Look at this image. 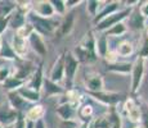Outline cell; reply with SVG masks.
Segmentation results:
<instances>
[{"label": "cell", "instance_id": "1", "mask_svg": "<svg viewBox=\"0 0 148 128\" xmlns=\"http://www.w3.org/2000/svg\"><path fill=\"white\" fill-rule=\"evenodd\" d=\"M27 22L32 26L34 31L39 33L40 36H50L56 35V31L58 28L59 22L56 21L54 18H41V17L36 16L35 13L30 12L26 16Z\"/></svg>", "mask_w": 148, "mask_h": 128}, {"label": "cell", "instance_id": "2", "mask_svg": "<svg viewBox=\"0 0 148 128\" xmlns=\"http://www.w3.org/2000/svg\"><path fill=\"white\" fill-rule=\"evenodd\" d=\"M133 8H121L120 10H117V12L110 14L108 17H106L104 19H102L101 22H98L95 26H94V30L97 31L98 33H103L106 32L108 28L113 27L115 24L120 23V22H125L127 19V17L130 16V13H132Z\"/></svg>", "mask_w": 148, "mask_h": 128}, {"label": "cell", "instance_id": "3", "mask_svg": "<svg viewBox=\"0 0 148 128\" xmlns=\"http://www.w3.org/2000/svg\"><path fill=\"white\" fill-rule=\"evenodd\" d=\"M80 63L76 60L71 51H64V90H72L76 73L79 70Z\"/></svg>", "mask_w": 148, "mask_h": 128}, {"label": "cell", "instance_id": "4", "mask_svg": "<svg viewBox=\"0 0 148 128\" xmlns=\"http://www.w3.org/2000/svg\"><path fill=\"white\" fill-rule=\"evenodd\" d=\"M144 73H146V60L139 56H136L135 60L133 62L132 68V83H130V92H132L133 98L139 92V89L142 86V82L144 78Z\"/></svg>", "mask_w": 148, "mask_h": 128}, {"label": "cell", "instance_id": "5", "mask_svg": "<svg viewBox=\"0 0 148 128\" xmlns=\"http://www.w3.org/2000/svg\"><path fill=\"white\" fill-rule=\"evenodd\" d=\"M88 95L99 104L106 105L108 108H116L120 102L124 100V95L120 92H113V91H98V92H88Z\"/></svg>", "mask_w": 148, "mask_h": 128}, {"label": "cell", "instance_id": "6", "mask_svg": "<svg viewBox=\"0 0 148 128\" xmlns=\"http://www.w3.org/2000/svg\"><path fill=\"white\" fill-rule=\"evenodd\" d=\"M36 67L38 65L31 60H27V59H17L14 62V65L12 67V76L26 83V81L35 72Z\"/></svg>", "mask_w": 148, "mask_h": 128}, {"label": "cell", "instance_id": "7", "mask_svg": "<svg viewBox=\"0 0 148 128\" xmlns=\"http://www.w3.org/2000/svg\"><path fill=\"white\" fill-rule=\"evenodd\" d=\"M122 110H124L125 116H126L132 123H134V124L140 123V109H139L138 99L133 98V96L125 99Z\"/></svg>", "mask_w": 148, "mask_h": 128}, {"label": "cell", "instance_id": "8", "mask_svg": "<svg viewBox=\"0 0 148 128\" xmlns=\"http://www.w3.org/2000/svg\"><path fill=\"white\" fill-rule=\"evenodd\" d=\"M84 86L86 92H98L104 90V79L98 72H86L84 77Z\"/></svg>", "mask_w": 148, "mask_h": 128}, {"label": "cell", "instance_id": "9", "mask_svg": "<svg viewBox=\"0 0 148 128\" xmlns=\"http://www.w3.org/2000/svg\"><path fill=\"white\" fill-rule=\"evenodd\" d=\"M48 78L58 85H61L63 82V79H64V51L57 56L56 62H54L52 68H50Z\"/></svg>", "mask_w": 148, "mask_h": 128}, {"label": "cell", "instance_id": "10", "mask_svg": "<svg viewBox=\"0 0 148 128\" xmlns=\"http://www.w3.org/2000/svg\"><path fill=\"white\" fill-rule=\"evenodd\" d=\"M75 26V13L73 10H68V12L62 17V19L59 21L58 28L56 31V35H58V37H64L68 36L73 30Z\"/></svg>", "mask_w": 148, "mask_h": 128}, {"label": "cell", "instance_id": "11", "mask_svg": "<svg viewBox=\"0 0 148 128\" xmlns=\"http://www.w3.org/2000/svg\"><path fill=\"white\" fill-rule=\"evenodd\" d=\"M31 3H32L31 12L35 13L36 16L41 17V18H54L56 14H54L50 0H38V1Z\"/></svg>", "mask_w": 148, "mask_h": 128}, {"label": "cell", "instance_id": "12", "mask_svg": "<svg viewBox=\"0 0 148 128\" xmlns=\"http://www.w3.org/2000/svg\"><path fill=\"white\" fill-rule=\"evenodd\" d=\"M19 113L13 110L12 108L8 105V102H0V126L3 128L12 127L16 122L17 116Z\"/></svg>", "mask_w": 148, "mask_h": 128}, {"label": "cell", "instance_id": "13", "mask_svg": "<svg viewBox=\"0 0 148 128\" xmlns=\"http://www.w3.org/2000/svg\"><path fill=\"white\" fill-rule=\"evenodd\" d=\"M122 4V1H102V5H101V9H99L98 14L93 18V24H97L98 22H101L102 19H104L106 17H108L110 14L117 12L120 10V5Z\"/></svg>", "mask_w": 148, "mask_h": 128}, {"label": "cell", "instance_id": "14", "mask_svg": "<svg viewBox=\"0 0 148 128\" xmlns=\"http://www.w3.org/2000/svg\"><path fill=\"white\" fill-rule=\"evenodd\" d=\"M27 44H28V47H30L35 54H38L39 56L47 55V53H48L47 44H45L42 36H40L39 33H36L35 31H34V32L31 33L30 37L27 39Z\"/></svg>", "mask_w": 148, "mask_h": 128}, {"label": "cell", "instance_id": "15", "mask_svg": "<svg viewBox=\"0 0 148 128\" xmlns=\"http://www.w3.org/2000/svg\"><path fill=\"white\" fill-rule=\"evenodd\" d=\"M66 90L62 85H58L56 82L50 81L48 77H44L42 81V87H41V95L45 98H53V96H62L64 95Z\"/></svg>", "mask_w": 148, "mask_h": 128}, {"label": "cell", "instance_id": "16", "mask_svg": "<svg viewBox=\"0 0 148 128\" xmlns=\"http://www.w3.org/2000/svg\"><path fill=\"white\" fill-rule=\"evenodd\" d=\"M125 23L127 26V30H133L136 32H142L143 30H146V19L140 16L138 8H133L130 16L127 17V19L125 21Z\"/></svg>", "mask_w": 148, "mask_h": 128}, {"label": "cell", "instance_id": "17", "mask_svg": "<svg viewBox=\"0 0 148 128\" xmlns=\"http://www.w3.org/2000/svg\"><path fill=\"white\" fill-rule=\"evenodd\" d=\"M56 113L61 121H77V108L68 102H59L56 108Z\"/></svg>", "mask_w": 148, "mask_h": 128}, {"label": "cell", "instance_id": "18", "mask_svg": "<svg viewBox=\"0 0 148 128\" xmlns=\"http://www.w3.org/2000/svg\"><path fill=\"white\" fill-rule=\"evenodd\" d=\"M44 69H42V63L38 64L35 72L32 73V76L26 81L25 86L28 87V89H32L35 91H39L41 92V87H42V81H44Z\"/></svg>", "mask_w": 148, "mask_h": 128}, {"label": "cell", "instance_id": "19", "mask_svg": "<svg viewBox=\"0 0 148 128\" xmlns=\"http://www.w3.org/2000/svg\"><path fill=\"white\" fill-rule=\"evenodd\" d=\"M10 46L14 51V54L17 55L18 59H26L27 58V54H28V44H27V40H23L21 37H18L17 35H13L12 41L9 42Z\"/></svg>", "mask_w": 148, "mask_h": 128}, {"label": "cell", "instance_id": "20", "mask_svg": "<svg viewBox=\"0 0 148 128\" xmlns=\"http://www.w3.org/2000/svg\"><path fill=\"white\" fill-rule=\"evenodd\" d=\"M45 113H47L45 106L39 102V104H34L31 108H28L23 114H25V118H26L27 122L35 123V122L40 121V119H44Z\"/></svg>", "mask_w": 148, "mask_h": 128}, {"label": "cell", "instance_id": "21", "mask_svg": "<svg viewBox=\"0 0 148 128\" xmlns=\"http://www.w3.org/2000/svg\"><path fill=\"white\" fill-rule=\"evenodd\" d=\"M7 100H8V105H9L13 110H16L17 113H25V112H26L27 102L18 95V92H17V91H13V92H7Z\"/></svg>", "mask_w": 148, "mask_h": 128}, {"label": "cell", "instance_id": "22", "mask_svg": "<svg viewBox=\"0 0 148 128\" xmlns=\"http://www.w3.org/2000/svg\"><path fill=\"white\" fill-rule=\"evenodd\" d=\"M71 53L73 54V56H75L76 60H77L80 64L81 63L92 64V63H95V62L98 60V56H97L95 54H92V53H89V51L84 50L82 47L79 46V45H76Z\"/></svg>", "mask_w": 148, "mask_h": 128}, {"label": "cell", "instance_id": "23", "mask_svg": "<svg viewBox=\"0 0 148 128\" xmlns=\"http://www.w3.org/2000/svg\"><path fill=\"white\" fill-rule=\"evenodd\" d=\"M17 92L27 104H39L41 100V92L28 89L26 86H22L19 90H17Z\"/></svg>", "mask_w": 148, "mask_h": 128}, {"label": "cell", "instance_id": "24", "mask_svg": "<svg viewBox=\"0 0 148 128\" xmlns=\"http://www.w3.org/2000/svg\"><path fill=\"white\" fill-rule=\"evenodd\" d=\"M132 68H133V63L130 62H116L112 64H107V70L111 73H116V74H122L126 76L132 73Z\"/></svg>", "mask_w": 148, "mask_h": 128}, {"label": "cell", "instance_id": "25", "mask_svg": "<svg viewBox=\"0 0 148 128\" xmlns=\"http://www.w3.org/2000/svg\"><path fill=\"white\" fill-rule=\"evenodd\" d=\"M110 50V42H108V37L104 33H99L95 36V53L98 58H104L106 54Z\"/></svg>", "mask_w": 148, "mask_h": 128}, {"label": "cell", "instance_id": "26", "mask_svg": "<svg viewBox=\"0 0 148 128\" xmlns=\"http://www.w3.org/2000/svg\"><path fill=\"white\" fill-rule=\"evenodd\" d=\"M115 53L117 54V56H121V58L132 56L133 53H134V44L132 41H129V40H122L117 44Z\"/></svg>", "mask_w": 148, "mask_h": 128}, {"label": "cell", "instance_id": "27", "mask_svg": "<svg viewBox=\"0 0 148 128\" xmlns=\"http://www.w3.org/2000/svg\"><path fill=\"white\" fill-rule=\"evenodd\" d=\"M79 46L82 47L84 50L89 51V53L92 54H95V35H94V31H88L86 33H85V36L81 39L80 44H79Z\"/></svg>", "mask_w": 148, "mask_h": 128}, {"label": "cell", "instance_id": "28", "mask_svg": "<svg viewBox=\"0 0 148 128\" xmlns=\"http://www.w3.org/2000/svg\"><path fill=\"white\" fill-rule=\"evenodd\" d=\"M94 116V109L90 104H81L77 109V119H81L82 123H90Z\"/></svg>", "mask_w": 148, "mask_h": 128}, {"label": "cell", "instance_id": "29", "mask_svg": "<svg viewBox=\"0 0 148 128\" xmlns=\"http://www.w3.org/2000/svg\"><path fill=\"white\" fill-rule=\"evenodd\" d=\"M27 22V18L25 14H22L21 12H18L17 9H14L9 16V28L17 31L19 27H22L25 23Z\"/></svg>", "mask_w": 148, "mask_h": 128}, {"label": "cell", "instance_id": "30", "mask_svg": "<svg viewBox=\"0 0 148 128\" xmlns=\"http://www.w3.org/2000/svg\"><path fill=\"white\" fill-rule=\"evenodd\" d=\"M0 59H3V60H8V62H16L17 59H18L17 55L14 54L10 44L4 39H3L1 47H0Z\"/></svg>", "mask_w": 148, "mask_h": 128}, {"label": "cell", "instance_id": "31", "mask_svg": "<svg viewBox=\"0 0 148 128\" xmlns=\"http://www.w3.org/2000/svg\"><path fill=\"white\" fill-rule=\"evenodd\" d=\"M127 31L129 30H127L126 23H125V22H120V23L115 24L113 27L108 28L106 32H103V33L107 36V37H121V36H124Z\"/></svg>", "mask_w": 148, "mask_h": 128}, {"label": "cell", "instance_id": "32", "mask_svg": "<svg viewBox=\"0 0 148 128\" xmlns=\"http://www.w3.org/2000/svg\"><path fill=\"white\" fill-rule=\"evenodd\" d=\"M1 86H3V89H4V91H7V92H13V91H17L21 89L22 86H25V82L16 78V77L10 76V77H8L7 81H5Z\"/></svg>", "mask_w": 148, "mask_h": 128}, {"label": "cell", "instance_id": "33", "mask_svg": "<svg viewBox=\"0 0 148 128\" xmlns=\"http://www.w3.org/2000/svg\"><path fill=\"white\" fill-rule=\"evenodd\" d=\"M107 114L110 119V128H122V119L117 108H110Z\"/></svg>", "mask_w": 148, "mask_h": 128}, {"label": "cell", "instance_id": "34", "mask_svg": "<svg viewBox=\"0 0 148 128\" xmlns=\"http://www.w3.org/2000/svg\"><path fill=\"white\" fill-rule=\"evenodd\" d=\"M138 104H139V109H140V123L144 128H148V102L138 99Z\"/></svg>", "mask_w": 148, "mask_h": 128}, {"label": "cell", "instance_id": "35", "mask_svg": "<svg viewBox=\"0 0 148 128\" xmlns=\"http://www.w3.org/2000/svg\"><path fill=\"white\" fill-rule=\"evenodd\" d=\"M93 128H110V119H108V114H101L95 118H93L92 121Z\"/></svg>", "mask_w": 148, "mask_h": 128}, {"label": "cell", "instance_id": "36", "mask_svg": "<svg viewBox=\"0 0 148 128\" xmlns=\"http://www.w3.org/2000/svg\"><path fill=\"white\" fill-rule=\"evenodd\" d=\"M85 4H86V12H88V14H89L92 18H94L97 14H98L99 9H101L102 1H99V0H88Z\"/></svg>", "mask_w": 148, "mask_h": 128}, {"label": "cell", "instance_id": "37", "mask_svg": "<svg viewBox=\"0 0 148 128\" xmlns=\"http://www.w3.org/2000/svg\"><path fill=\"white\" fill-rule=\"evenodd\" d=\"M32 32H34L32 26L28 23V22H26V23L22 26V27H19L17 31H14V35H17L18 37H21L23 40H27L31 36V33H32Z\"/></svg>", "mask_w": 148, "mask_h": 128}, {"label": "cell", "instance_id": "38", "mask_svg": "<svg viewBox=\"0 0 148 128\" xmlns=\"http://www.w3.org/2000/svg\"><path fill=\"white\" fill-rule=\"evenodd\" d=\"M50 3H52V7H53V10H54V14H56V16L63 17L64 14L67 13L64 0H50Z\"/></svg>", "mask_w": 148, "mask_h": 128}, {"label": "cell", "instance_id": "39", "mask_svg": "<svg viewBox=\"0 0 148 128\" xmlns=\"http://www.w3.org/2000/svg\"><path fill=\"white\" fill-rule=\"evenodd\" d=\"M14 5H16V9L18 12H21L22 14L27 16L28 13L31 12V7H32V3L31 1H14Z\"/></svg>", "mask_w": 148, "mask_h": 128}, {"label": "cell", "instance_id": "40", "mask_svg": "<svg viewBox=\"0 0 148 128\" xmlns=\"http://www.w3.org/2000/svg\"><path fill=\"white\" fill-rule=\"evenodd\" d=\"M10 76H12V65H8V64L0 65V85L4 83L8 77Z\"/></svg>", "mask_w": 148, "mask_h": 128}, {"label": "cell", "instance_id": "41", "mask_svg": "<svg viewBox=\"0 0 148 128\" xmlns=\"http://www.w3.org/2000/svg\"><path fill=\"white\" fill-rule=\"evenodd\" d=\"M138 56L144 59V60L148 59V39L146 36H143V41H142V46H140V49H139Z\"/></svg>", "mask_w": 148, "mask_h": 128}, {"label": "cell", "instance_id": "42", "mask_svg": "<svg viewBox=\"0 0 148 128\" xmlns=\"http://www.w3.org/2000/svg\"><path fill=\"white\" fill-rule=\"evenodd\" d=\"M9 16H0V37L9 28Z\"/></svg>", "mask_w": 148, "mask_h": 128}, {"label": "cell", "instance_id": "43", "mask_svg": "<svg viewBox=\"0 0 148 128\" xmlns=\"http://www.w3.org/2000/svg\"><path fill=\"white\" fill-rule=\"evenodd\" d=\"M12 128H27V121H26V118H25L23 113H19L18 114Z\"/></svg>", "mask_w": 148, "mask_h": 128}, {"label": "cell", "instance_id": "44", "mask_svg": "<svg viewBox=\"0 0 148 128\" xmlns=\"http://www.w3.org/2000/svg\"><path fill=\"white\" fill-rule=\"evenodd\" d=\"M103 59L106 60L107 64H112L119 60V56H117V54L115 53V50H108V53L106 54V56H104Z\"/></svg>", "mask_w": 148, "mask_h": 128}, {"label": "cell", "instance_id": "45", "mask_svg": "<svg viewBox=\"0 0 148 128\" xmlns=\"http://www.w3.org/2000/svg\"><path fill=\"white\" fill-rule=\"evenodd\" d=\"M136 8H138L139 13H140V16L143 17L144 19L148 18V0H146V1H140Z\"/></svg>", "mask_w": 148, "mask_h": 128}, {"label": "cell", "instance_id": "46", "mask_svg": "<svg viewBox=\"0 0 148 128\" xmlns=\"http://www.w3.org/2000/svg\"><path fill=\"white\" fill-rule=\"evenodd\" d=\"M79 126L77 121H61L59 123V128H77Z\"/></svg>", "mask_w": 148, "mask_h": 128}, {"label": "cell", "instance_id": "47", "mask_svg": "<svg viewBox=\"0 0 148 128\" xmlns=\"http://www.w3.org/2000/svg\"><path fill=\"white\" fill-rule=\"evenodd\" d=\"M64 3H66V9L68 12V10H73L76 7H79L82 1L81 0H64Z\"/></svg>", "mask_w": 148, "mask_h": 128}, {"label": "cell", "instance_id": "48", "mask_svg": "<svg viewBox=\"0 0 148 128\" xmlns=\"http://www.w3.org/2000/svg\"><path fill=\"white\" fill-rule=\"evenodd\" d=\"M32 128H47V123H45L44 119H40V121L35 122L32 124Z\"/></svg>", "mask_w": 148, "mask_h": 128}, {"label": "cell", "instance_id": "49", "mask_svg": "<svg viewBox=\"0 0 148 128\" xmlns=\"http://www.w3.org/2000/svg\"><path fill=\"white\" fill-rule=\"evenodd\" d=\"M88 124H89V123H81L77 128H88Z\"/></svg>", "mask_w": 148, "mask_h": 128}, {"label": "cell", "instance_id": "50", "mask_svg": "<svg viewBox=\"0 0 148 128\" xmlns=\"http://www.w3.org/2000/svg\"><path fill=\"white\" fill-rule=\"evenodd\" d=\"M144 36H146V37L148 39V26L146 27V33H144Z\"/></svg>", "mask_w": 148, "mask_h": 128}, {"label": "cell", "instance_id": "51", "mask_svg": "<svg viewBox=\"0 0 148 128\" xmlns=\"http://www.w3.org/2000/svg\"><path fill=\"white\" fill-rule=\"evenodd\" d=\"M134 128H144L143 126H142V124H135V127Z\"/></svg>", "mask_w": 148, "mask_h": 128}, {"label": "cell", "instance_id": "52", "mask_svg": "<svg viewBox=\"0 0 148 128\" xmlns=\"http://www.w3.org/2000/svg\"><path fill=\"white\" fill-rule=\"evenodd\" d=\"M88 128H93V126H92V122H90V123L88 124Z\"/></svg>", "mask_w": 148, "mask_h": 128}, {"label": "cell", "instance_id": "53", "mask_svg": "<svg viewBox=\"0 0 148 128\" xmlns=\"http://www.w3.org/2000/svg\"><path fill=\"white\" fill-rule=\"evenodd\" d=\"M1 41H3V37H0V47H1Z\"/></svg>", "mask_w": 148, "mask_h": 128}, {"label": "cell", "instance_id": "54", "mask_svg": "<svg viewBox=\"0 0 148 128\" xmlns=\"http://www.w3.org/2000/svg\"><path fill=\"white\" fill-rule=\"evenodd\" d=\"M8 128H12V127H8Z\"/></svg>", "mask_w": 148, "mask_h": 128}, {"label": "cell", "instance_id": "55", "mask_svg": "<svg viewBox=\"0 0 148 128\" xmlns=\"http://www.w3.org/2000/svg\"><path fill=\"white\" fill-rule=\"evenodd\" d=\"M0 128H3V127H1V126H0Z\"/></svg>", "mask_w": 148, "mask_h": 128}]
</instances>
